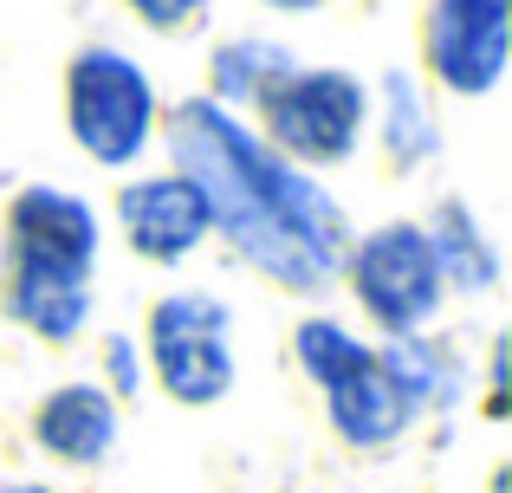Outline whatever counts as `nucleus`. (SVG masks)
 <instances>
[{
  "instance_id": "nucleus-13",
  "label": "nucleus",
  "mask_w": 512,
  "mask_h": 493,
  "mask_svg": "<svg viewBox=\"0 0 512 493\" xmlns=\"http://www.w3.org/2000/svg\"><path fill=\"white\" fill-rule=\"evenodd\" d=\"M292 52L273 46V39H227L221 52H214V104H260L266 91L279 85V78L292 72Z\"/></svg>"
},
{
  "instance_id": "nucleus-7",
  "label": "nucleus",
  "mask_w": 512,
  "mask_h": 493,
  "mask_svg": "<svg viewBox=\"0 0 512 493\" xmlns=\"http://www.w3.org/2000/svg\"><path fill=\"white\" fill-rule=\"evenodd\" d=\"M143 344H150V364L175 403L201 409V403H221L234 390L227 305L208 299V292H169V299H156L150 325H143Z\"/></svg>"
},
{
  "instance_id": "nucleus-3",
  "label": "nucleus",
  "mask_w": 512,
  "mask_h": 493,
  "mask_svg": "<svg viewBox=\"0 0 512 493\" xmlns=\"http://www.w3.org/2000/svg\"><path fill=\"white\" fill-rule=\"evenodd\" d=\"M292 351H299L305 377L325 390V409H331V422H338V435L350 448H389L415 429L422 409L402 390L396 364L376 344H363L357 331H344L338 318H299Z\"/></svg>"
},
{
  "instance_id": "nucleus-2",
  "label": "nucleus",
  "mask_w": 512,
  "mask_h": 493,
  "mask_svg": "<svg viewBox=\"0 0 512 493\" xmlns=\"http://www.w3.org/2000/svg\"><path fill=\"white\" fill-rule=\"evenodd\" d=\"M98 247V215L72 189H20L7 208V318L46 344H72L91 318Z\"/></svg>"
},
{
  "instance_id": "nucleus-6",
  "label": "nucleus",
  "mask_w": 512,
  "mask_h": 493,
  "mask_svg": "<svg viewBox=\"0 0 512 493\" xmlns=\"http://www.w3.org/2000/svg\"><path fill=\"white\" fill-rule=\"evenodd\" d=\"M344 273H350L357 305L389 331V338H422L428 318H435L441 299H448L435 247H428V234L409 228V221L370 228L357 247L344 253Z\"/></svg>"
},
{
  "instance_id": "nucleus-17",
  "label": "nucleus",
  "mask_w": 512,
  "mask_h": 493,
  "mask_svg": "<svg viewBox=\"0 0 512 493\" xmlns=\"http://www.w3.org/2000/svg\"><path fill=\"white\" fill-rule=\"evenodd\" d=\"M0 493H59V487H39V481H13V487H0Z\"/></svg>"
},
{
  "instance_id": "nucleus-9",
  "label": "nucleus",
  "mask_w": 512,
  "mask_h": 493,
  "mask_svg": "<svg viewBox=\"0 0 512 493\" xmlns=\"http://www.w3.org/2000/svg\"><path fill=\"white\" fill-rule=\"evenodd\" d=\"M117 215H124V241L156 266L188 260L208 241V208H201L195 182L182 176H143L117 195Z\"/></svg>"
},
{
  "instance_id": "nucleus-12",
  "label": "nucleus",
  "mask_w": 512,
  "mask_h": 493,
  "mask_svg": "<svg viewBox=\"0 0 512 493\" xmlns=\"http://www.w3.org/2000/svg\"><path fill=\"white\" fill-rule=\"evenodd\" d=\"M383 143L396 156V169H422L428 156L441 150V130H435V111H428L422 85L409 72H383Z\"/></svg>"
},
{
  "instance_id": "nucleus-5",
  "label": "nucleus",
  "mask_w": 512,
  "mask_h": 493,
  "mask_svg": "<svg viewBox=\"0 0 512 493\" xmlns=\"http://www.w3.org/2000/svg\"><path fill=\"white\" fill-rule=\"evenodd\" d=\"M65 117L72 137L91 163L104 169H130L150 150L156 130V85L130 52L117 46H85L65 72Z\"/></svg>"
},
{
  "instance_id": "nucleus-11",
  "label": "nucleus",
  "mask_w": 512,
  "mask_h": 493,
  "mask_svg": "<svg viewBox=\"0 0 512 493\" xmlns=\"http://www.w3.org/2000/svg\"><path fill=\"white\" fill-rule=\"evenodd\" d=\"M422 234L435 247L441 286H454V292H493L500 286V247L480 234V215L467 202H441L435 228H422Z\"/></svg>"
},
{
  "instance_id": "nucleus-14",
  "label": "nucleus",
  "mask_w": 512,
  "mask_h": 493,
  "mask_svg": "<svg viewBox=\"0 0 512 493\" xmlns=\"http://www.w3.org/2000/svg\"><path fill=\"white\" fill-rule=\"evenodd\" d=\"M130 13H137L143 26H156V33H175V26H188L208 0H124Z\"/></svg>"
},
{
  "instance_id": "nucleus-15",
  "label": "nucleus",
  "mask_w": 512,
  "mask_h": 493,
  "mask_svg": "<svg viewBox=\"0 0 512 493\" xmlns=\"http://www.w3.org/2000/svg\"><path fill=\"white\" fill-rule=\"evenodd\" d=\"M104 364H111V390H117V396H130V390L143 383L137 338H124V331H117V338H104Z\"/></svg>"
},
{
  "instance_id": "nucleus-10",
  "label": "nucleus",
  "mask_w": 512,
  "mask_h": 493,
  "mask_svg": "<svg viewBox=\"0 0 512 493\" xmlns=\"http://www.w3.org/2000/svg\"><path fill=\"white\" fill-rule=\"evenodd\" d=\"M33 442L52 461L72 468H98L117 448V396L104 383H59L46 403L33 409Z\"/></svg>"
},
{
  "instance_id": "nucleus-4",
  "label": "nucleus",
  "mask_w": 512,
  "mask_h": 493,
  "mask_svg": "<svg viewBox=\"0 0 512 493\" xmlns=\"http://www.w3.org/2000/svg\"><path fill=\"white\" fill-rule=\"evenodd\" d=\"M260 124H266V150H279L292 169H331L344 163L350 150L363 143V124H370V85L350 72H305V65H292L286 78H279L273 91H266L260 104Z\"/></svg>"
},
{
  "instance_id": "nucleus-8",
  "label": "nucleus",
  "mask_w": 512,
  "mask_h": 493,
  "mask_svg": "<svg viewBox=\"0 0 512 493\" xmlns=\"http://www.w3.org/2000/svg\"><path fill=\"white\" fill-rule=\"evenodd\" d=\"M506 13L512 0H435L428 7V72L454 98H487L506 78Z\"/></svg>"
},
{
  "instance_id": "nucleus-1",
  "label": "nucleus",
  "mask_w": 512,
  "mask_h": 493,
  "mask_svg": "<svg viewBox=\"0 0 512 493\" xmlns=\"http://www.w3.org/2000/svg\"><path fill=\"white\" fill-rule=\"evenodd\" d=\"M169 156L175 176L195 182L208 234H227V247L266 279L292 292H325L344 273V208L305 169L266 150L234 111H221L214 98H182L169 111Z\"/></svg>"
},
{
  "instance_id": "nucleus-16",
  "label": "nucleus",
  "mask_w": 512,
  "mask_h": 493,
  "mask_svg": "<svg viewBox=\"0 0 512 493\" xmlns=\"http://www.w3.org/2000/svg\"><path fill=\"white\" fill-rule=\"evenodd\" d=\"M266 7H279V13H312V7H325V0H266Z\"/></svg>"
}]
</instances>
